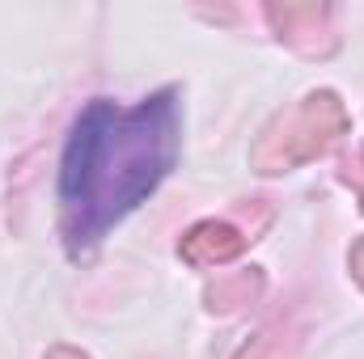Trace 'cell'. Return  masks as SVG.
I'll list each match as a JSON object with an SVG mask.
<instances>
[{
	"label": "cell",
	"mask_w": 364,
	"mask_h": 359,
	"mask_svg": "<svg viewBox=\"0 0 364 359\" xmlns=\"http://www.w3.org/2000/svg\"><path fill=\"white\" fill-rule=\"evenodd\" d=\"M178 157V101L157 93L136 106L90 101L64 144L60 211L68 250L97 245L127 211H136Z\"/></svg>",
	"instance_id": "cell-1"
}]
</instances>
